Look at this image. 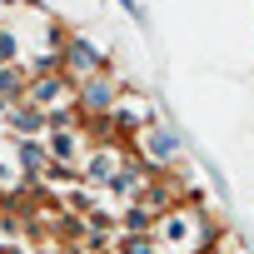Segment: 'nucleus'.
Listing matches in <instances>:
<instances>
[{"instance_id": "f257e3e1", "label": "nucleus", "mask_w": 254, "mask_h": 254, "mask_svg": "<svg viewBox=\"0 0 254 254\" xmlns=\"http://www.w3.org/2000/svg\"><path fill=\"white\" fill-rule=\"evenodd\" d=\"M25 100H30L40 115H60L65 105H75V85H70L60 70H40L35 80H25Z\"/></svg>"}, {"instance_id": "20e7f679", "label": "nucleus", "mask_w": 254, "mask_h": 254, "mask_svg": "<svg viewBox=\"0 0 254 254\" xmlns=\"http://www.w3.org/2000/svg\"><path fill=\"white\" fill-rule=\"evenodd\" d=\"M85 175H90L95 185H115V180L125 175V150H120V145H100V150L90 155Z\"/></svg>"}, {"instance_id": "39448f33", "label": "nucleus", "mask_w": 254, "mask_h": 254, "mask_svg": "<svg viewBox=\"0 0 254 254\" xmlns=\"http://www.w3.org/2000/svg\"><path fill=\"white\" fill-rule=\"evenodd\" d=\"M15 100H25V70L0 65V110H10Z\"/></svg>"}, {"instance_id": "7ed1b4c3", "label": "nucleus", "mask_w": 254, "mask_h": 254, "mask_svg": "<svg viewBox=\"0 0 254 254\" xmlns=\"http://www.w3.org/2000/svg\"><path fill=\"white\" fill-rule=\"evenodd\" d=\"M75 105H80L85 115H95V120H100V115H110V110L120 105V95H115V80H110V75L100 70L95 80H85V85H80V95H75Z\"/></svg>"}, {"instance_id": "423d86ee", "label": "nucleus", "mask_w": 254, "mask_h": 254, "mask_svg": "<svg viewBox=\"0 0 254 254\" xmlns=\"http://www.w3.org/2000/svg\"><path fill=\"white\" fill-rule=\"evenodd\" d=\"M50 155H55V165L75 160V130H55V140H50Z\"/></svg>"}, {"instance_id": "0eeeda50", "label": "nucleus", "mask_w": 254, "mask_h": 254, "mask_svg": "<svg viewBox=\"0 0 254 254\" xmlns=\"http://www.w3.org/2000/svg\"><path fill=\"white\" fill-rule=\"evenodd\" d=\"M20 160H25V170H30V175H35V170H45V165H50V155H45V150H40V145H25V150H20Z\"/></svg>"}, {"instance_id": "6e6552de", "label": "nucleus", "mask_w": 254, "mask_h": 254, "mask_svg": "<svg viewBox=\"0 0 254 254\" xmlns=\"http://www.w3.org/2000/svg\"><path fill=\"white\" fill-rule=\"evenodd\" d=\"M125 254H155V239H145V234H130V239H125Z\"/></svg>"}, {"instance_id": "f03ea898", "label": "nucleus", "mask_w": 254, "mask_h": 254, "mask_svg": "<svg viewBox=\"0 0 254 254\" xmlns=\"http://www.w3.org/2000/svg\"><path fill=\"white\" fill-rule=\"evenodd\" d=\"M100 70H105V60H100L90 45H80V40H75V45H65V50H60V75H65L70 85H85V80H95Z\"/></svg>"}]
</instances>
